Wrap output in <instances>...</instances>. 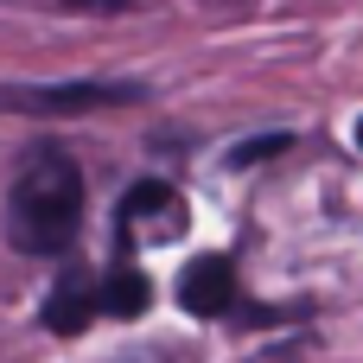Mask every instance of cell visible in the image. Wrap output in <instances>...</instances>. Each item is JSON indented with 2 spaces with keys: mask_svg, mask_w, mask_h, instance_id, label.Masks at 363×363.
I'll list each match as a JSON object with an SVG mask.
<instances>
[{
  "mask_svg": "<svg viewBox=\"0 0 363 363\" xmlns=\"http://www.w3.org/2000/svg\"><path fill=\"white\" fill-rule=\"evenodd\" d=\"M147 83H115V77H77V83H0V108L13 115H89V108H128L140 102Z\"/></svg>",
  "mask_w": 363,
  "mask_h": 363,
  "instance_id": "cell-2",
  "label": "cell"
},
{
  "mask_svg": "<svg viewBox=\"0 0 363 363\" xmlns=\"http://www.w3.org/2000/svg\"><path fill=\"white\" fill-rule=\"evenodd\" d=\"M357 147H363V121H357Z\"/></svg>",
  "mask_w": 363,
  "mask_h": 363,
  "instance_id": "cell-9",
  "label": "cell"
},
{
  "mask_svg": "<svg viewBox=\"0 0 363 363\" xmlns=\"http://www.w3.org/2000/svg\"><path fill=\"white\" fill-rule=\"evenodd\" d=\"M179 306L198 313V319H223V313L236 306V268H230V255L191 262V268L179 274Z\"/></svg>",
  "mask_w": 363,
  "mask_h": 363,
  "instance_id": "cell-4",
  "label": "cell"
},
{
  "mask_svg": "<svg viewBox=\"0 0 363 363\" xmlns=\"http://www.w3.org/2000/svg\"><path fill=\"white\" fill-rule=\"evenodd\" d=\"M287 147H294V134H262V140H242L230 160H236V166H255V160H268V153H287Z\"/></svg>",
  "mask_w": 363,
  "mask_h": 363,
  "instance_id": "cell-7",
  "label": "cell"
},
{
  "mask_svg": "<svg viewBox=\"0 0 363 363\" xmlns=\"http://www.w3.org/2000/svg\"><path fill=\"white\" fill-rule=\"evenodd\" d=\"M45 6H57V13H121L128 0H45Z\"/></svg>",
  "mask_w": 363,
  "mask_h": 363,
  "instance_id": "cell-8",
  "label": "cell"
},
{
  "mask_svg": "<svg viewBox=\"0 0 363 363\" xmlns=\"http://www.w3.org/2000/svg\"><path fill=\"white\" fill-rule=\"evenodd\" d=\"M83 230V172L70 153L38 147L26 153L13 191H6V242L19 255H64Z\"/></svg>",
  "mask_w": 363,
  "mask_h": 363,
  "instance_id": "cell-1",
  "label": "cell"
},
{
  "mask_svg": "<svg viewBox=\"0 0 363 363\" xmlns=\"http://www.w3.org/2000/svg\"><path fill=\"white\" fill-rule=\"evenodd\" d=\"M96 300H102V313H108V319H140V313L153 306V281H147L134 262H115V268L102 274Z\"/></svg>",
  "mask_w": 363,
  "mask_h": 363,
  "instance_id": "cell-6",
  "label": "cell"
},
{
  "mask_svg": "<svg viewBox=\"0 0 363 363\" xmlns=\"http://www.w3.org/2000/svg\"><path fill=\"white\" fill-rule=\"evenodd\" d=\"M96 287H102V281H89L83 268H64V281L45 294V313H38V325H45V332H57V338H77V332H83L96 313H102Z\"/></svg>",
  "mask_w": 363,
  "mask_h": 363,
  "instance_id": "cell-5",
  "label": "cell"
},
{
  "mask_svg": "<svg viewBox=\"0 0 363 363\" xmlns=\"http://www.w3.org/2000/svg\"><path fill=\"white\" fill-rule=\"evenodd\" d=\"M140 230H153L160 242H172V236L185 230L179 191H172L166 179H140V185H128V198L115 204V262H134V236H140Z\"/></svg>",
  "mask_w": 363,
  "mask_h": 363,
  "instance_id": "cell-3",
  "label": "cell"
}]
</instances>
